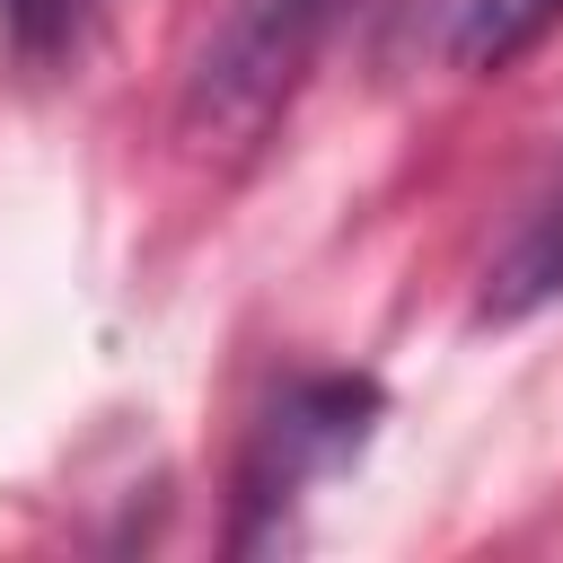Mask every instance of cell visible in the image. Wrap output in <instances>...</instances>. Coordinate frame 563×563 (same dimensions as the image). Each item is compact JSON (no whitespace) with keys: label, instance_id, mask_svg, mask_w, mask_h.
Here are the masks:
<instances>
[{"label":"cell","instance_id":"5b68a950","mask_svg":"<svg viewBox=\"0 0 563 563\" xmlns=\"http://www.w3.org/2000/svg\"><path fill=\"white\" fill-rule=\"evenodd\" d=\"M79 9H88V0H0V26H9V44H18L26 62H53V53L79 35Z\"/></svg>","mask_w":563,"mask_h":563},{"label":"cell","instance_id":"7a4b0ae2","mask_svg":"<svg viewBox=\"0 0 563 563\" xmlns=\"http://www.w3.org/2000/svg\"><path fill=\"white\" fill-rule=\"evenodd\" d=\"M369 387L361 378H308L282 413H273V431H264V466H255V501H282V493H299L317 466H343L352 449H361V431H369Z\"/></svg>","mask_w":563,"mask_h":563},{"label":"cell","instance_id":"3957f363","mask_svg":"<svg viewBox=\"0 0 563 563\" xmlns=\"http://www.w3.org/2000/svg\"><path fill=\"white\" fill-rule=\"evenodd\" d=\"M554 26H563V0H457L449 53H457V70H510Z\"/></svg>","mask_w":563,"mask_h":563},{"label":"cell","instance_id":"277c9868","mask_svg":"<svg viewBox=\"0 0 563 563\" xmlns=\"http://www.w3.org/2000/svg\"><path fill=\"white\" fill-rule=\"evenodd\" d=\"M563 290V194L528 220V238L510 246L501 264V308H528V299H554Z\"/></svg>","mask_w":563,"mask_h":563},{"label":"cell","instance_id":"6da1fadb","mask_svg":"<svg viewBox=\"0 0 563 563\" xmlns=\"http://www.w3.org/2000/svg\"><path fill=\"white\" fill-rule=\"evenodd\" d=\"M343 0H238L229 26L202 44L194 88H185V132L194 141H255L273 106L299 88L317 35L334 26Z\"/></svg>","mask_w":563,"mask_h":563}]
</instances>
